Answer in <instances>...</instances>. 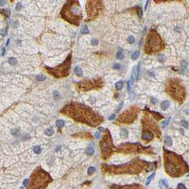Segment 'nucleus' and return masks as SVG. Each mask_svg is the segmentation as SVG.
<instances>
[{
    "instance_id": "1",
    "label": "nucleus",
    "mask_w": 189,
    "mask_h": 189,
    "mask_svg": "<svg viewBox=\"0 0 189 189\" xmlns=\"http://www.w3.org/2000/svg\"><path fill=\"white\" fill-rule=\"evenodd\" d=\"M61 113L72 118L75 122L84 123L91 127H97L103 118L89 107L78 102H71L65 105Z\"/></svg>"
},
{
    "instance_id": "2",
    "label": "nucleus",
    "mask_w": 189,
    "mask_h": 189,
    "mask_svg": "<svg viewBox=\"0 0 189 189\" xmlns=\"http://www.w3.org/2000/svg\"><path fill=\"white\" fill-rule=\"evenodd\" d=\"M164 161L166 173L172 177H180L189 171V166L184 159L166 149H164Z\"/></svg>"
},
{
    "instance_id": "3",
    "label": "nucleus",
    "mask_w": 189,
    "mask_h": 189,
    "mask_svg": "<svg viewBox=\"0 0 189 189\" xmlns=\"http://www.w3.org/2000/svg\"><path fill=\"white\" fill-rule=\"evenodd\" d=\"M149 163H147L144 161H141L139 159H134L127 164H120V165H107L102 164V169L109 174H137L142 172L146 169L147 165Z\"/></svg>"
},
{
    "instance_id": "4",
    "label": "nucleus",
    "mask_w": 189,
    "mask_h": 189,
    "mask_svg": "<svg viewBox=\"0 0 189 189\" xmlns=\"http://www.w3.org/2000/svg\"><path fill=\"white\" fill-rule=\"evenodd\" d=\"M61 18L74 26H79L83 19V10L78 0H67L60 11Z\"/></svg>"
},
{
    "instance_id": "5",
    "label": "nucleus",
    "mask_w": 189,
    "mask_h": 189,
    "mask_svg": "<svg viewBox=\"0 0 189 189\" xmlns=\"http://www.w3.org/2000/svg\"><path fill=\"white\" fill-rule=\"evenodd\" d=\"M166 92L176 102L181 104L186 98L185 87L179 79H169L166 83Z\"/></svg>"
},
{
    "instance_id": "6",
    "label": "nucleus",
    "mask_w": 189,
    "mask_h": 189,
    "mask_svg": "<svg viewBox=\"0 0 189 189\" xmlns=\"http://www.w3.org/2000/svg\"><path fill=\"white\" fill-rule=\"evenodd\" d=\"M164 48V44L161 37L156 30L151 29L148 34L145 43L144 51L147 54H154L161 51Z\"/></svg>"
},
{
    "instance_id": "7",
    "label": "nucleus",
    "mask_w": 189,
    "mask_h": 189,
    "mask_svg": "<svg viewBox=\"0 0 189 189\" xmlns=\"http://www.w3.org/2000/svg\"><path fill=\"white\" fill-rule=\"evenodd\" d=\"M53 181L50 176L40 167L36 169L31 176L29 189H44Z\"/></svg>"
},
{
    "instance_id": "8",
    "label": "nucleus",
    "mask_w": 189,
    "mask_h": 189,
    "mask_svg": "<svg viewBox=\"0 0 189 189\" xmlns=\"http://www.w3.org/2000/svg\"><path fill=\"white\" fill-rule=\"evenodd\" d=\"M71 58L72 55L70 53L65 61H63L60 65L54 67V68H49L46 67V69L47 70V72L50 75H53L55 78H64L68 75L70 66H71Z\"/></svg>"
},
{
    "instance_id": "9",
    "label": "nucleus",
    "mask_w": 189,
    "mask_h": 189,
    "mask_svg": "<svg viewBox=\"0 0 189 189\" xmlns=\"http://www.w3.org/2000/svg\"><path fill=\"white\" fill-rule=\"evenodd\" d=\"M104 9L102 0H87L85 10L87 19L85 21H90L97 19Z\"/></svg>"
},
{
    "instance_id": "10",
    "label": "nucleus",
    "mask_w": 189,
    "mask_h": 189,
    "mask_svg": "<svg viewBox=\"0 0 189 189\" xmlns=\"http://www.w3.org/2000/svg\"><path fill=\"white\" fill-rule=\"evenodd\" d=\"M117 151L124 154H152L151 147L143 146L139 143H125L117 148Z\"/></svg>"
},
{
    "instance_id": "11",
    "label": "nucleus",
    "mask_w": 189,
    "mask_h": 189,
    "mask_svg": "<svg viewBox=\"0 0 189 189\" xmlns=\"http://www.w3.org/2000/svg\"><path fill=\"white\" fill-rule=\"evenodd\" d=\"M101 154L104 160L107 159L112 154L113 151V143L110 133L108 129H106V133L103 137V139L99 142Z\"/></svg>"
},
{
    "instance_id": "12",
    "label": "nucleus",
    "mask_w": 189,
    "mask_h": 189,
    "mask_svg": "<svg viewBox=\"0 0 189 189\" xmlns=\"http://www.w3.org/2000/svg\"><path fill=\"white\" fill-rule=\"evenodd\" d=\"M139 112V109L137 107H131L119 116L117 122L122 124H131L137 119Z\"/></svg>"
},
{
    "instance_id": "13",
    "label": "nucleus",
    "mask_w": 189,
    "mask_h": 189,
    "mask_svg": "<svg viewBox=\"0 0 189 189\" xmlns=\"http://www.w3.org/2000/svg\"><path fill=\"white\" fill-rule=\"evenodd\" d=\"M103 85V82L101 79L84 80L77 83L78 89L82 91H89L93 89L101 88Z\"/></svg>"
},
{
    "instance_id": "14",
    "label": "nucleus",
    "mask_w": 189,
    "mask_h": 189,
    "mask_svg": "<svg viewBox=\"0 0 189 189\" xmlns=\"http://www.w3.org/2000/svg\"><path fill=\"white\" fill-rule=\"evenodd\" d=\"M142 124L144 125V127L146 129H149L152 130L156 135V137L159 139L161 137V132L159 129V127L156 124V122L147 114H145V116L142 119Z\"/></svg>"
},
{
    "instance_id": "15",
    "label": "nucleus",
    "mask_w": 189,
    "mask_h": 189,
    "mask_svg": "<svg viewBox=\"0 0 189 189\" xmlns=\"http://www.w3.org/2000/svg\"><path fill=\"white\" fill-rule=\"evenodd\" d=\"M142 139L146 142H150L154 139V134L151 132L147 130L143 132L142 134Z\"/></svg>"
},
{
    "instance_id": "16",
    "label": "nucleus",
    "mask_w": 189,
    "mask_h": 189,
    "mask_svg": "<svg viewBox=\"0 0 189 189\" xmlns=\"http://www.w3.org/2000/svg\"><path fill=\"white\" fill-rule=\"evenodd\" d=\"M138 75H139V66L138 65H136L133 68V70H132V78H131V82L133 83L134 80H137V77H138Z\"/></svg>"
},
{
    "instance_id": "17",
    "label": "nucleus",
    "mask_w": 189,
    "mask_h": 189,
    "mask_svg": "<svg viewBox=\"0 0 189 189\" xmlns=\"http://www.w3.org/2000/svg\"><path fill=\"white\" fill-rule=\"evenodd\" d=\"M149 112L152 114V116L156 119V120L159 121V120H161V119H163V116L159 114V112H153V111H150L149 110Z\"/></svg>"
},
{
    "instance_id": "18",
    "label": "nucleus",
    "mask_w": 189,
    "mask_h": 189,
    "mask_svg": "<svg viewBox=\"0 0 189 189\" xmlns=\"http://www.w3.org/2000/svg\"><path fill=\"white\" fill-rule=\"evenodd\" d=\"M112 189L113 188H117V189H140L142 188V186H112L111 187Z\"/></svg>"
},
{
    "instance_id": "19",
    "label": "nucleus",
    "mask_w": 189,
    "mask_h": 189,
    "mask_svg": "<svg viewBox=\"0 0 189 189\" xmlns=\"http://www.w3.org/2000/svg\"><path fill=\"white\" fill-rule=\"evenodd\" d=\"M169 102L168 100H164L161 102V109L162 110H166L169 107Z\"/></svg>"
},
{
    "instance_id": "20",
    "label": "nucleus",
    "mask_w": 189,
    "mask_h": 189,
    "mask_svg": "<svg viewBox=\"0 0 189 189\" xmlns=\"http://www.w3.org/2000/svg\"><path fill=\"white\" fill-rule=\"evenodd\" d=\"M74 71H75V73L76 74V75H78V77H81L83 75V70L80 67L76 66L74 69Z\"/></svg>"
},
{
    "instance_id": "21",
    "label": "nucleus",
    "mask_w": 189,
    "mask_h": 189,
    "mask_svg": "<svg viewBox=\"0 0 189 189\" xmlns=\"http://www.w3.org/2000/svg\"><path fill=\"white\" fill-rule=\"evenodd\" d=\"M0 12H1L4 16H5L6 17H9L10 15H11V12H10V11H9V9H2L0 10Z\"/></svg>"
},
{
    "instance_id": "22",
    "label": "nucleus",
    "mask_w": 189,
    "mask_h": 189,
    "mask_svg": "<svg viewBox=\"0 0 189 189\" xmlns=\"http://www.w3.org/2000/svg\"><path fill=\"white\" fill-rule=\"evenodd\" d=\"M123 86H124V82L122 80H120L115 84V88L117 90H121L122 89Z\"/></svg>"
},
{
    "instance_id": "23",
    "label": "nucleus",
    "mask_w": 189,
    "mask_h": 189,
    "mask_svg": "<svg viewBox=\"0 0 189 189\" xmlns=\"http://www.w3.org/2000/svg\"><path fill=\"white\" fill-rule=\"evenodd\" d=\"M165 144L168 146H172V139L170 137H166L165 138Z\"/></svg>"
},
{
    "instance_id": "24",
    "label": "nucleus",
    "mask_w": 189,
    "mask_h": 189,
    "mask_svg": "<svg viewBox=\"0 0 189 189\" xmlns=\"http://www.w3.org/2000/svg\"><path fill=\"white\" fill-rule=\"evenodd\" d=\"M94 153V149L93 147H89L86 150V154L88 155V156H93Z\"/></svg>"
},
{
    "instance_id": "25",
    "label": "nucleus",
    "mask_w": 189,
    "mask_h": 189,
    "mask_svg": "<svg viewBox=\"0 0 189 189\" xmlns=\"http://www.w3.org/2000/svg\"><path fill=\"white\" fill-rule=\"evenodd\" d=\"M158 58V60L160 63H164V61L166 60V57H165V55L164 54H159L158 55V58Z\"/></svg>"
},
{
    "instance_id": "26",
    "label": "nucleus",
    "mask_w": 189,
    "mask_h": 189,
    "mask_svg": "<svg viewBox=\"0 0 189 189\" xmlns=\"http://www.w3.org/2000/svg\"><path fill=\"white\" fill-rule=\"evenodd\" d=\"M155 174H156V173H153L148 179H147V180H146V186H149V184H150V183H151V181H152V179L154 178V176H155Z\"/></svg>"
},
{
    "instance_id": "27",
    "label": "nucleus",
    "mask_w": 189,
    "mask_h": 189,
    "mask_svg": "<svg viewBox=\"0 0 189 189\" xmlns=\"http://www.w3.org/2000/svg\"><path fill=\"white\" fill-rule=\"evenodd\" d=\"M81 33L83 34H88L89 33V30H88V28L87 26H82V29H81Z\"/></svg>"
},
{
    "instance_id": "28",
    "label": "nucleus",
    "mask_w": 189,
    "mask_h": 189,
    "mask_svg": "<svg viewBox=\"0 0 189 189\" xmlns=\"http://www.w3.org/2000/svg\"><path fill=\"white\" fill-rule=\"evenodd\" d=\"M9 63L10 65H16V64L17 63V60H16V59L15 58L11 57V58H9Z\"/></svg>"
},
{
    "instance_id": "29",
    "label": "nucleus",
    "mask_w": 189,
    "mask_h": 189,
    "mask_svg": "<svg viewBox=\"0 0 189 189\" xmlns=\"http://www.w3.org/2000/svg\"><path fill=\"white\" fill-rule=\"evenodd\" d=\"M64 124H65V123H64L63 120L58 119V120H57V122H56V126H57V127H58V128H61V127H63L64 126Z\"/></svg>"
},
{
    "instance_id": "30",
    "label": "nucleus",
    "mask_w": 189,
    "mask_h": 189,
    "mask_svg": "<svg viewBox=\"0 0 189 189\" xmlns=\"http://www.w3.org/2000/svg\"><path fill=\"white\" fill-rule=\"evenodd\" d=\"M139 54H140V52L139 50H137L135 51L132 55V59L133 60H137L138 58V57L139 56Z\"/></svg>"
},
{
    "instance_id": "31",
    "label": "nucleus",
    "mask_w": 189,
    "mask_h": 189,
    "mask_svg": "<svg viewBox=\"0 0 189 189\" xmlns=\"http://www.w3.org/2000/svg\"><path fill=\"white\" fill-rule=\"evenodd\" d=\"M34 151L36 154H41V148L39 146H34Z\"/></svg>"
},
{
    "instance_id": "32",
    "label": "nucleus",
    "mask_w": 189,
    "mask_h": 189,
    "mask_svg": "<svg viewBox=\"0 0 189 189\" xmlns=\"http://www.w3.org/2000/svg\"><path fill=\"white\" fill-rule=\"evenodd\" d=\"M45 134L48 136H51L53 134V129L52 128H48L45 131Z\"/></svg>"
},
{
    "instance_id": "33",
    "label": "nucleus",
    "mask_w": 189,
    "mask_h": 189,
    "mask_svg": "<svg viewBox=\"0 0 189 189\" xmlns=\"http://www.w3.org/2000/svg\"><path fill=\"white\" fill-rule=\"evenodd\" d=\"M95 171V168L93 166H90L88 169V175H91L93 174V173H94Z\"/></svg>"
},
{
    "instance_id": "34",
    "label": "nucleus",
    "mask_w": 189,
    "mask_h": 189,
    "mask_svg": "<svg viewBox=\"0 0 189 189\" xmlns=\"http://www.w3.org/2000/svg\"><path fill=\"white\" fill-rule=\"evenodd\" d=\"M159 183H160V184H162L164 187H168V181L166 180V179H161L160 180V181H159Z\"/></svg>"
},
{
    "instance_id": "35",
    "label": "nucleus",
    "mask_w": 189,
    "mask_h": 189,
    "mask_svg": "<svg viewBox=\"0 0 189 189\" xmlns=\"http://www.w3.org/2000/svg\"><path fill=\"white\" fill-rule=\"evenodd\" d=\"M11 134H13V135H14V136H19V129H13L12 130H11Z\"/></svg>"
},
{
    "instance_id": "36",
    "label": "nucleus",
    "mask_w": 189,
    "mask_h": 189,
    "mask_svg": "<svg viewBox=\"0 0 189 189\" xmlns=\"http://www.w3.org/2000/svg\"><path fill=\"white\" fill-rule=\"evenodd\" d=\"M181 1V0H154V1L156 4H159L161 2H166V1Z\"/></svg>"
},
{
    "instance_id": "37",
    "label": "nucleus",
    "mask_w": 189,
    "mask_h": 189,
    "mask_svg": "<svg viewBox=\"0 0 189 189\" xmlns=\"http://www.w3.org/2000/svg\"><path fill=\"white\" fill-rule=\"evenodd\" d=\"M36 79L37 81H43V80H46V77L44 76V75H38Z\"/></svg>"
},
{
    "instance_id": "38",
    "label": "nucleus",
    "mask_w": 189,
    "mask_h": 189,
    "mask_svg": "<svg viewBox=\"0 0 189 189\" xmlns=\"http://www.w3.org/2000/svg\"><path fill=\"white\" fill-rule=\"evenodd\" d=\"M127 41H128L130 44H132L134 42V36H129L128 39H127Z\"/></svg>"
},
{
    "instance_id": "39",
    "label": "nucleus",
    "mask_w": 189,
    "mask_h": 189,
    "mask_svg": "<svg viewBox=\"0 0 189 189\" xmlns=\"http://www.w3.org/2000/svg\"><path fill=\"white\" fill-rule=\"evenodd\" d=\"M170 120H171V117H168L167 119H166L164 121L162 122V124H163L164 126H166V125H168L169 123V122H170Z\"/></svg>"
},
{
    "instance_id": "40",
    "label": "nucleus",
    "mask_w": 189,
    "mask_h": 189,
    "mask_svg": "<svg viewBox=\"0 0 189 189\" xmlns=\"http://www.w3.org/2000/svg\"><path fill=\"white\" fill-rule=\"evenodd\" d=\"M181 124L183 127H184L185 128H186V129L189 128V124H188V122H187L186 121H185V120H182V121L181 122Z\"/></svg>"
},
{
    "instance_id": "41",
    "label": "nucleus",
    "mask_w": 189,
    "mask_h": 189,
    "mask_svg": "<svg viewBox=\"0 0 189 189\" xmlns=\"http://www.w3.org/2000/svg\"><path fill=\"white\" fill-rule=\"evenodd\" d=\"M121 135L122 136H124V137H127L128 136V132L126 129H122V132H121Z\"/></svg>"
},
{
    "instance_id": "42",
    "label": "nucleus",
    "mask_w": 189,
    "mask_h": 189,
    "mask_svg": "<svg viewBox=\"0 0 189 189\" xmlns=\"http://www.w3.org/2000/svg\"><path fill=\"white\" fill-rule=\"evenodd\" d=\"M22 8V4L21 2H19L17 4H16V10L17 11H20Z\"/></svg>"
},
{
    "instance_id": "43",
    "label": "nucleus",
    "mask_w": 189,
    "mask_h": 189,
    "mask_svg": "<svg viewBox=\"0 0 189 189\" xmlns=\"http://www.w3.org/2000/svg\"><path fill=\"white\" fill-rule=\"evenodd\" d=\"M142 13H143V12H142L141 8H140V7H137V14H138L139 17H142Z\"/></svg>"
},
{
    "instance_id": "44",
    "label": "nucleus",
    "mask_w": 189,
    "mask_h": 189,
    "mask_svg": "<svg viewBox=\"0 0 189 189\" xmlns=\"http://www.w3.org/2000/svg\"><path fill=\"white\" fill-rule=\"evenodd\" d=\"M117 58L118 59H122V58H124V55H122V52H118V53H117Z\"/></svg>"
},
{
    "instance_id": "45",
    "label": "nucleus",
    "mask_w": 189,
    "mask_h": 189,
    "mask_svg": "<svg viewBox=\"0 0 189 189\" xmlns=\"http://www.w3.org/2000/svg\"><path fill=\"white\" fill-rule=\"evenodd\" d=\"M6 34H7V29H4L1 30V34L2 36H6Z\"/></svg>"
},
{
    "instance_id": "46",
    "label": "nucleus",
    "mask_w": 189,
    "mask_h": 189,
    "mask_svg": "<svg viewBox=\"0 0 189 189\" xmlns=\"http://www.w3.org/2000/svg\"><path fill=\"white\" fill-rule=\"evenodd\" d=\"M53 97L55 98V99H58L60 97V94L58 93V91H54L53 92Z\"/></svg>"
},
{
    "instance_id": "47",
    "label": "nucleus",
    "mask_w": 189,
    "mask_h": 189,
    "mask_svg": "<svg viewBox=\"0 0 189 189\" xmlns=\"http://www.w3.org/2000/svg\"><path fill=\"white\" fill-rule=\"evenodd\" d=\"M91 44H92V45H97L98 44V41L97 39H93L91 41Z\"/></svg>"
},
{
    "instance_id": "48",
    "label": "nucleus",
    "mask_w": 189,
    "mask_h": 189,
    "mask_svg": "<svg viewBox=\"0 0 189 189\" xmlns=\"http://www.w3.org/2000/svg\"><path fill=\"white\" fill-rule=\"evenodd\" d=\"M177 189H186V187H185V186H184L182 184H179L178 185V186H177Z\"/></svg>"
},
{
    "instance_id": "49",
    "label": "nucleus",
    "mask_w": 189,
    "mask_h": 189,
    "mask_svg": "<svg viewBox=\"0 0 189 189\" xmlns=\"http://www.w3.org/2000/svg\"><path fill=\"white\" fill-rule=\"evenodd\" d=\"M123 104H124V102H122L121 103H120V104H119V107L117 108V112H119L121 109H122V107H123Z\"/></svg>"
},
{
    "instance_id": "50",
    "label": "nucleus",
    "mask_w": 189,
    "mask_h": 189,
    "mask_svg": "<svg viewBox=\"0 0 189 189\" xmlns=\"http://www.w3.org/2000/svg\"><path fill=\"white\" fill-rule=\"evenodd\" d=\"M29 179H25L24 181V183H23V184L25 186H27V185L29 184Z\"/></svg>"
},
{
    "instance_id": "51",
    "label": "nucleus",
    "mask_w": 189,
    "mask_h": 189,
    "mask_svg": "<svg viewBox=\"0 0 189 189\" xmlns=\"http://www.w3.org/2000/svg\"><path fill=\"white\" fill-rule=\"evenodd\" d=\"M114 118H115V114H112L110 117H109L108 119H109V120H113Z\"/></svg>"
},
{
    "instance_id": "52",
    "label": "nucleus",
    "mask_w": 189,
    "mask_h": 189,
    "mask_svg": "<svg viewBox=\"0 0 189 189\" xmlns=\"http://www.w3.org/2000/svg\"><path fill=\"white\" fill-rule=\"evenodd\" d=\"M6 4V0H0V6H4Z\"/></svg>"
},
{
    "instance_id": "53",
    "label": "nucleus",
    "mask_w": 189,
    "mask_h": 189,
    "mask_svg": "<svg viewBox=\"0 0 189 189\" xmlns=\"http://www.w3.org/2000/svg\"><path fill=\"white\" fill-rule=\"evenodd\" d=\"M94 136H95V137H96L97 139H99V137H100V134H99V133H98V132H95V133H94Z\"/></svg>"
},
{
    "instance_id": "54",
    "label": "nucleus",
    "mask_w": 189,
    "mask_h": 189,
    "mask_svg": "<svg viewBox=\"0 0 189 189\" xmlns=\"http://www.w3.org/2000/svg\"><path fill=\"white\" fill-rule=\"evenodd\" d=\"M114 68H116V69H119L120 68V65L119 64H115L114 65Z\"/></svg>"
},
{
    "instance_id": "55",
    "label": "nucleus",
    "mask_w": 189,
    "mask_h": 189,
    "mask_svg": "<svg viewBox=\"0 0 189 189\" xmlns=\"http://www.w3.org/2000/svg\"><path fill=\"white\" fill-rule=\"evenodd\" d=\"M151 102H152L154 104H156V103L157 102V100H156V99H154V98H152V99H151Z\"/></svg>"
},
{
    "instance_id": "56",
    "label": "nucleus",
    "mask_w": 189,
    "mask_h": 189,
    "mask_svg": "<svg viewBox=\"0 0 189 189\" xmlns=\"http://www.w3.org/2000/svg\"><path fill=\"white\" fill-rule=\"evenodd\" d=\"M4 53H5V48H2V53H1V55H4Z\"/></svg>"
},
{
    "instance_id": "57",
    "label": "nucleus",
    "mask_w": 189,
    "mask_h": 189,
    "mask_svg": "<svg viewBox=\"0 0 189 189\" xmlns=\"http://www.w3.org/2000/svg\"><path fill=\"white\" fill-rule=\"evenodd\" d=\"M98 130H99V132H102V131H103V128L102 127H99Z\"/></svg>"
},
{
    "instance_id": "58",
    "label": "nucleus",
    "mask_w": 189,
    "mask_h": 189,
    "mask_svg": "<svg viewBox=\"0 0 189 189\" xmlns=\"http://www.w3.org/2000/svg\"><path fill=\"white\" fill-rule=\"evenodd\" d=\"M9 40H10V39H8V40H7V42H6V46H8V44H9Z\"/></svg>"
},
{
    "instance_id": "59",
    "label": "nucleus",
    "mask_w": 189,
    "mask_h": 189,
    "mask_svg": "<svg viewBox=\"0 0 189 189\" xmlns=\"http://www.w3.org/2000/svg\"><path fill=\"white\" fill-rule=\"evenodd\" d=\"M14 0H10V1H14Z\"/></svg>"
}]
</instances>
